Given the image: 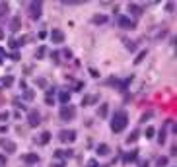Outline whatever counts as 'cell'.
Returning a JSON list of instances; mask_svg holds the SVG:
<instances>
[{"mask_svg": "<svg viewBox=\"0 0 177 167\" xmlns=\"http://www.w3.org/2000/svg\"><path fill=\"white\" fill-rule=\"evenodd\" d=\"M127 124H129V115L125 111H119V113H115V117L111 119V130L115 134H119L127 128Z\"/></svg>", "mask_w": 177, "mask_h": 167, "instance_id": "1", "label": "cell"}, {"mask_svg": "<svg viewBox=\"0 0 177 167\" xmlns=\"http://www.w3.org/2000/svg\"><path fill=\"white\" fill-rule=\"evenodd\" d=\"M58 117H60V121H72L74 117H76V107H72V105H64V107H60V111H58Z\"/></svg>", "mask_w": 177, "mask_h": 167, "instance_id": "2", "label": "cell"}, {"mask_svg": "<svg viewBox=\"0 0 177 167\" xmlns=\"http://www.w3.org/2000/svg\"><path fill=\"white\" fill-rule=\"evenodd\" d=\"M27 12H29V18H31V20H39V18H41V12H43V4H41L39 0L29 2V8H27Z\"/></svg>", "mask_w": 177, "mask_h": 167, "instance_id": "3", "label": "cell"}, {"mask_svg": "<svg viewBox=\"0 0 177 167\" xmlns=\"http://www.w3.org/2000/svg\"><path fill=\"white\" fill-rule=\"evenodd\" d=\"M76 138H78L76 130H60V132H58V140H60L62 144H70V142H74Z\"/></svg>", "mask_w": 177, "mask_h": 167, "instance_id": "4", "label": "cell"}, {"mask_svg": "<svg viewBox=\"0 0 177 167\" xmlns=\"http://www.w3.org/2000/svg\"><path fill=\"white\" fill-rule=\"evenodd\" d=\"M0 148L4 150V154H14L16 152V142L8 138H0Z\"/></svg>", "mask_w": 177, "mask_h": 167, "instance_id": "5", "label": "cell"}, {"mask_svg": "<svg viewBox=\"0 0 177 167\" xmlns=\"http://www.w3.org/2000/svg\"><path fill=\"white\" fill-rule=\"evenodd\" d=\"M27 123H29V126H31V128L39 126V123H41L39 113H37V111H29V113H27Z\"/></svg>", "mask_w": 177, "mask_h": 167, "instance_id": "6", "label": "cell"}, {"mask_svg": "<svg viewBox=\"0 0 177 167\" xmlns=\"http://www.w3.org/2000/svg\"><path fill=\"white\" fill-rule=\"evenodd\" d=\"M8 29H10L12 33H18L20 29H22V20H20V16H14L8 23Z\"/></svg>", "mask_w": 177, "mask_h": 167, "instance_id": "7", "label": "cell"}, {"mask_svg": "<svg viewBox=\"0 0 177 167\" xmlns=\"http://www.w3.org/2000/svg\"><path fill=\"white\" fill-rule=\"evenodd\" d=\"M117 23H119V27H123V29H133V27H134L133 20H129L127 16H119V20H117Z\"/></svg>", "mask_w": 177, "mask_h": 167, "instance_id": "8", "label": "cell"}, {"mask_svg": "<svg viewBox=\"0 0 177 167\" xmlns=\"http://www.w3.org/2000/svg\"><path fill=\"white\" fill-rule=\"evenodd\" d=\"M91 23H95V25L109 23V16H105V14H95V16H91Z\"/></svg>", "mask_w": 177, "mask_h": 167, "instance_id": "9", "label": "cell"}, {"mask_svg": "<svg viewBox=\"0 0 177 167\" xmlns=\"http://www.w3.org/2000/svg\"><path fill=\"white\" fill-rule=\"evenodd\" d=\"M169 123H171V121H167V123L164 124V128L160 130V134H158V144H160V146H164V144H166V138H167V128H169Z\"/></svg>", "mask_w": 177, "mask_h": 167, "instance_id": "10", "label": "cell"}, {"mask_svg": "<svg viewBox=\"0 0 177 167\" xmlns=\"http://www.w3.org/2000/svg\"><path fill=\"white\" fill-rule=\"evenodd\" d=\"M51 41H53V43H62V41H64V33H62V31H60V29H53V31H51Z\"/></svg>", "mask_w": 177, "mask_h": 167, "instance_id": "11", "label": "cell"}, {"mask_svg": "<svg viewBox=\"0 0 177 167\" xmlns=\"http://www.w3.org/2000/svg\"><path fill=\"white\" fill-rule=\"evenodd\" d=\"M138 157V150H133V152H129V154H123V163H131Z\"/></svg>", "mask_w": 177, "mask_h": 167, "instance_id": "12", "label": "cell"}, {"mask_svg": "<svg viewBox=\"0 0 177 167\" xmlns=\"http://www.w3.org/2000/svg\"><path fill=\"white\" fill-rule=\"evenodd\" d=\"M129 12L133 14L134 18H140V16H142V6H138V4H129Z\"/></svg>", "mask_w": 177, "mask_h": 167, "instance_id": "13", "label": "cell"}, {"mask_svg": "<svg viewBox=\"0 0 177 167\" xmlns=\"http://www.w3.org/2000/svg\"><path fill=\"white\" fill-rule=\"evenodd\" d=\"M8 12H10V8H8V2H0V22H4V20H6Z\"/></svg>", "mask_w": 177, "mask_h": 167, "instance_id": "14", "label": "cell"}, {"mask_svg": "<svg viewBox=\"0 0 177 167\" xmlns=\"http://www.w3.org/2000/svg\"><path fill=\"white\" fill-rule=\"evenodd\" d=\"M95 103H97V95H86V97L82 99V105H84V107L95 105Z\"/></svg>", "mask_w": 177, "mask_h": 167, "instance_id": "15", "label": "cell"}, {"mask_svg": "<svg viewBox=\"0 0 177 167\" xmlns=\"http://www.w3.org/2000/svg\"><path fill=\"white\" fill-rule=\"evenodd\" d=\"M138 138H140V130L136 128V130H133V132L127 136V144H134V142H136Z\"/></svg>", "mask_w": 177, "mask_h": 167, "instance_id": "16", "label": "cell"}, {"mask_svg": "<svg viewBox=\"0 0 177 167\" xmlns=\"http://www.w3.org/2000/svg\"><path fill=\"white\" fill-rule=\"evenodd\" d=\"M58 101H60V105H62V107L68 105V101H70V93H68V91H58Z\"/></svg>", "mask_w": 177, "mask_h": 167, "instance_id": "17", "label": "cell"}, {"mask_svg": "<svg viewBox=\"0 0 177 167\" xmlns=\"http://www.w3.org/2000/svg\"><path fill=\"white\" fill-rule=\"evenodd\" d=\"M23 161H25V163H39V156L33 154V152H31V154H25V156H23Z\"/></svg>", "mask_w": 177, "mask_h": 167, "instance_id": "18", "label": "cell"}, {"mask_svg": "<svg viewBox=\"0 0 177 167\" xmlns=\"http://www.w3.org/2000/svg\"><path fill=\"white\" fill-rule=\"evenodd\" d=\"M111 154V148L107 144H99L97 146V156H109Z\"/></svg>", "mask_w": 177, "mask_h": 167, "instance_id": "19", "label": "cell"}, {"mask_svg": "<svg viewBox=\"0 0 177 167\" xmlns=\"http://www.w3.org/2000/svg\"><path fill=\"white\" fill-rule=\"evenodd\" d=\"M107 111H109V105L107 103H103L99 109H97V117H101V119H105L107 117Z\"/></svg>", "mask_w": 177, "mask_h": 167, "instance_id": "20", "label": "cell"}, {"mask_svg": "<svg viewBox=\"0 0 177 167\" xmlns=\"http://www.w3.org/2000/svg\"><path fill=\"white\" fill-rule=\"evenodd\" d=\"M0 84H2L4 88H10V86H14V76H4V78L0 80Z\"/></svg>", "mask_w": 177, "mask_h": 167, "instance_id": "21", "label": "cell"}, {"mask_svg": "<svg viewBox=\"0 0 177 167\" xmlns=\"http://www.w3.org/2000/svg\"><path fill=\"white\" fill-rule=\"evenodd\" d=\"M8 47H10L12 51H18V49H20V39H14V37H10V39H8Z\"/></svg>", "mask_w": 177, "mask_h": 167, "instance_id": "22", "label": "cell"}, {"mask_svg": "<svg viewBox=\"0 0 177 167\" xmlns=\"http://www.w3.org/2000/svg\"><path fill=\"white\" fill-rule=\"evenodd\" d=\"M47 53H49V51H47V47H39V49H37V53H35V58H39V60H41V58H45V56H47Z\"/></svg>", "mask_w": 177, "mask_h": 167, "instance_id": "23", "label": "cell"}, {"mask_svg": "<svg viewBox=\"0 0 177 167\" xmlns=\"http://www.w3.org/2000/svg\"><path fill=\"white\" fill-rule=\"evenodd\" d=\"M23 99L25 101H33L35 99V91L33 89H23Z\"/></svg>", "mask_w": 177, "mask_h": 167, "instance_id": "24", "label": "cell"}, {"mask_svg": "<svg viewBox=\"0 0 177 167\" xmlns=\"http://www.w3.org/2000/svg\"><path fill=\"white\" fill-rule=\"evenodd\" d=\"M55 157H56V159H60V161H64V157H66V150H55Z\"/></svg>", "mask_w": 177, "mask_h": 167, "instance_id": "25", "label": "cell"}, {"mask_svg": "<svg viewBox=\"0 0 177 167\" xmlns=\"http://www.w3.org/2000/svg\"><path fill=\"white\" fill-rule=\"evenodd\" d=\"M58 55H62V60H72V51H70V49H64V51L58 53Z\"/></svg>", "mask_w": 177, "mask_h": 167, "instance_id": "26", "label": "cell"}, {"mask_svg": "<svg viewBox=\"0 0 177 167\" xmlns=\"http://www.w3.org/2000/svg\"><path fill=\"white\" fill-rule=\"evenodd\" d=\"M146 55H148L146 51H140L138 55L134 56V64H138V62H142V60H144V56H146Z\"/></svg>", "mask_w": 177, "mask_h": 167, "instance_id": "27", "label": "cell"}, {"mask_svg": "<svg viewBox=\"0 0 177 167\" xmlns=\"http://www.w3.org/2000/svg\"><path fill=\"white\" fill-rule=\"evenodd\" d=\"M49 142H51V132L45 130V132L41 134V144H49Z\"/></svg>", "mask_w": 177, "mask_h": 167, "instance_id": "28", "label": "cell"}, {"mask_svg": "<svg viewBox=\"0 0 177 167\" xmlns=\"http://www.w3.org/2000/svg\"><path fill=\"white\" fill-rule=\"evenodd\" d=\"M167 161H169V159H167L166 156H162V157H158V163H156V165H158V167H166Z\"/></svg>", "mask_w": 177, "mask_h": 167, "instance_id": "29", "label": "cell"}, {"mask_svg": "<svg viewBox=\"0 0 177 167\" xmlns=\"http://www.w3.org/2000/svg\"><path fill=\"white\" fill-rule=\"evenodd\" d=\"M156 136V128L154 126H148V128H146V138H154Z\"/></svg>", "mask_w": 177, "mask_h": 167, "instance_id": "30", "label": "cell"}, {"mask_svg": "<svg viewBox=\"0 0 177 167\" xmlns=\"http://www.w3.org/2000/svg\"><path fill=\"white\" fill-rule=\"evenodd\" d=\"M12 58V60H16V62H18V60H20V58H22V55H20V53H18V51H12L10 55H8Z\"/></svg>", "mask_w": 177, "mask_h": 167, "instance_id": "31", "label": "cell"}, {"mask_svg": "<svg viewBox=\"0 0 177 167\" xmlns=\"http://www.w3.org/2000/svg\"><path fill=\"white\" fill-rule=\"evenodd\" d=\"M35 84H37L39 88H47V80H45V78H37V80H35Z\"/></svg>", "mask_w": 177, "mask_h": 167, "instance_id": "32", "label": "cell"}, {"mask_svg": "<svg viewBox=\"0 0 177 167\" xmlns=\"http://www.w3.org/2000/svg\"><path fill=\"white\" fill-rule=\"evenodd\" d=\"M8 119H10V113H6V111L0 113V123H6Z\"/></svg>", "mask_w": 177, "mask_h": 167, "instance_id": "33", "label": "cell"}, {"mask_svg": "<svg viewBox=\"0 0 177 167\" xmlns=\"http://www.w3.org/2000/svg\"><path fill=\"white\" fill-rule=\"evenodd\" d=\"M72 89H74V91H82V89H84V82H76V84L72 86Z\"/></svg>", "mask_w": 177, "mask_h": 167, "instance_id": "34", "label": "cell"}, {"mask_svg": "<svg viewBox=\"0 0 177 167\" xmlns=\"http://www.w3.org/2000/svg\"><path fill=\"white\" fill-rule=\"evenodd\" d=\"M131 82H133V78H127L125 82H121V84H119V88H121V89H127V86H129Z\"/></svg>", "mask_w": 177, "mask_h": 167, "instance_id": "35", "label": "cell"}, {"mask_svg": "<svg viewBox=\"0 0 177 167\" xmlns=\"http://www.w3.org/2000/svg\"><path fill=\"white\" fill-rule=\"evenodd\" d=\"M166 10L167 12H173V10H175V2H167V4H166Z\"/></svg>", "mask_w": 177, "mask_h": 167, "instance_id": "36", "label": "cell"}, {"mask_svg": "<svg viewBox=\"0 0 177 167\" xmlns=\"http://www.w3.org/2000/svg\"><path fill=\"white\" fill-rule=\"evenodd\" d=\"M49 167H66V161H56V163H51Z\"/></svg>", "mask_w": 177, "mask_h": 167, "instance_id": "37", "label": "cell"}, {"mask_svg": "<svg viewBox=\"0 0 177 167\" xmlns=\"http://www.w3.org/2000/svg\"><path fill=\"white\" fill-rule=\"evenodd\" d=\"M45 103H47V105H55V99H53V95H47V97H45Z\"/></svg>", "mask_w": 177, "mask_h": 167, "instance_id": "38", "label": "cell"}, {"mask_svg": "<svg viewBox=\"0 0 177 167\" xmlns=\"http://www.w3.org/2000/svg\"><path fill=\"white\" fill-rule=\"evenodd\" d=\"M150 117H152V113H150V111H148V113H144V115H142V119H140V123H146V121H148Z\"/></svg>", "mask_w": 177, "mask_h": 167, "instance_id": "39", "label": "cell"}, {"mask_svg": "<svg viewBox=\"0 0 177 167\" xmlns=\"http://www.w3.org/2000/svg\"><path fill=\"white\" fill-rule=\"evenodd\" d=\"M86 167H99V165H97V161H95V159H89L88 163H86Z\"/></svg>", "mask_w": 177, "mask_h": 167, "instance_id": "40", "label": "cell"}, {"mask_svg": "<svg viewBox=\"0 0 177 167\" xmlns=\"http://www.w3.org/2000/svg\"><path fill=\"white\" fill-rule=\"evenodd\" d=\"M89 74H91V76H93V78H99V72H97V70H95V68H89Z\"/></svg>", "mask_w": 177, "mask_h": 167, "instance_id": "41", "label": "cell"}, {"mask_svg": "<svg viewBox=\"0 0 177 167\" xmlns=\"http://www.w3.org/2000/svg\"><path fill=\"white\" fill-rule=\"evenodd\" d=\"M14 103H16V107H18V109H25V107H23V103H22V99H14Z\"/></svg>", "mask_w": 177, "mask_h": 167, "instance_id": "42", "label": "cell"}, {"mask_svg": "<svg viewBox=\"0 0 177 167\" xmlns=\"http://www.w3.org/2000/svg\"><path fill=\"white\" fill-rule=\"evenodd\" d=\"M39 39H47V31H45V29H43V31H39Z\"/></svg>", "mask_w": 177, "mask_h": 167, "instance_id": "43", "label": "cell"}, {"mask_svg": "<svg viewBox=\"0 0 177 167\" xmlns=\"http://www.w3.org/2000/svg\"><path fill=\"white\" fill-rule=\"evenodd\" d=\"M58 58H60V56H58V51H55V53H53V60L58 62Z\"/></svg>", "mask_w": 177, "mask_h": 167, "instance_id": "44", "label": "cell"}, {"mask_svg": "<svg viewBox=\"0 0 177 167\" xmlns=\"http://www.w3.org/2000/svg\"><path fill=\"white\" fill-rule=\"evenodd\" d=\"M0 163H2V165L6 163V156H4V154H0Z\"/></svg>", "mask_w": 177, "mask_h": 167, "instance_id": "45", "label": "cell"}, {"mask_svg": "<svg viewBox=\"0 0 177 167\" xmlns=\"http://www.w3.org/2000/svg\"><path fill=\"white\" fill-rule=\"evenodd\" d=\"M0 132H8V128H6V124H2V126H0Z\"/></svg>", "mask_w": 177, "mask_h": 167, "instance_id": "46", "label": "cell"}, {"mask_svg": "<svg viewBox=\"0 0 177 167\" xmlns=\"http://www.w3.org/2000/svg\"><path fill=\"white\" fill-rule=\"evenodd\" d=\"M2 55H4V49H0V64H2V60H4V56H2Z\"/></svg>", "mask_w": 177, "mask_h": 167, "instance_id": "47", "label": "cell"}, {"mask_svg": "<svg viewBox=\"0 0 177 167\" xmlns=\"http://www.w3.org/2000/svg\"><path fill=\"white\" fill-rule=\"evenodd\" d=\"M140 167H150V165H148V161H144V163H142Z\"/></svg>", "mask_w": 177, "mask_h": 167, "instance_id": "48", "label": "cell"}, {"mask_svg": "<svg viewBox=\"0 0 177 167\" xmlns=\"http://www.w3.org/2000/svg\"><path fill=\"white\" fill-rule=\"evenodd\" d=\"M2 37H4V31H2V29H0V39H2Z\"/></svg>", "mask_w": 177, "mask_h": 167, "instance_id": "49", "label": "cell"}]
</instances>
